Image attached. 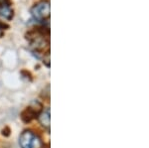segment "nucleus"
Listing matches in <instances>:
<instances>
[{
    "label": "nucleus",
    "mask_w": 149,
    "mask_h": 148,
    "mask_svg": "<svg viewBox=\"0 0 149 148\" xmlns=\"http://www.w3.org/2000/svg\"><path fill=\"white\" fill-rule=\"evenodd\" d=\"M35 138L36 135L31 130H24L19 137V144L21 148H33Z\"/></svg>",
    "instance_id": "nucleus-2"
},
{
    "label": "nucleus",
    "mask_w": 149,
    "mask_h": 148,
    "mask_svg": "<svg viewBox=\"0 0 149 148\" xmlns=\"http://www.w3.org/2000/svg\"><path fill=\"white\" fill-rule=\"evenodd\" d=\"M2 134L4 135V136H9L10 135V129H9V127H5L3 130H2Z\"/></svg>",
    "instance_id": "nucleus-8"
},
{
    "label": "nucleus",
    "mask_w": 149,
    "mask_h": 148,
    "mask_svg": "<svg viewBox=\"0 0 149 148\" xmlns=\"http://www.w3.org/2000/svg\"><path fill=\"white\" fill-rule=\"evenodd\" d=\"M0 15L3 16L7 20H11L13 18V11L10 9V7H3L0 11Z\"/></svg>",
    "instance_id": "nucleus-5"
},
{
    "label": "nucleus",
    "mask_w": 149,
    "mask_h": 148,
    "mask_svg": "<svg viewBox=\"0 0 149 148\" xmlns=\"http://www.w3.org/2000/svg\"><path fill=\"white\" fill-rule=\"evenodd\" d=\"M43 63H44L47 67H50V53H49V52H47V54L44 55V58H43Z\"/></svg>",
    "instance_id": "nucleus-6"
},
{
    "label": "nucleus",
    "mask_w": 149,
    "mask_h": 148,
    "mask_svg": "<svg viewBox=\"0 0 149 148\" xmlns=\"http://www.w3.org/2000/svg\"><path fill=\"white\" fill-rule=\"evenodd\" d=\"M2 35H3V31L0 29V37H2Z\"/></svg>",
    "instance_id": "nucleus-9"
},
{
    "label": "nucleus",
    "mask_w": 149,
    "mask_h": 148,
    "mask_svg": "<svg viewBox=\"0 0 149 148\" xmlns=\"http://www.w3.org/2000/svg\"><path fill=\"white\" fill-rule=\"evenodd\" d=\"M50 115H51V114H50V109L46 108L43 111H41L37 116L40 124L48 131L50 130V124H51V116Z\"/></svg>",
    "instance_id": "nucleus-4"
},
{
    "label": "nucleus",
    "mask_w": 149,
    "mask_h": 148,
    "mask_svg": "<svg viewBox=\"0 0 149 148\" xmlns=\"http://www.w3.org/2000/svg\"><path fill=\"white\" fill-rule=\"evenodd\" d=\"M10 6V0H0V7H9Z\"/></svg>",
    "instance_id": "nucleus-7"
},
{
    "label": "nucleus",
    "mask_w": 149,
    "mask_h": 148,
    "mask_svg": "<svg viewBox=\"0 0 149 148\" xmlns=\"http://www.w3.org/2000/svg\"><path fill=\"white\" fill-rule=\"evenodd\" d=\"M38 114H39V109H36L35 107L29 106L25 110L22 111L20 117L22 119V121H24L25 123L31 122L35 117H37Z\"/></svg>",
    "instance_id": "nucleus-3"
},
{
    "label": "nucleus",
    "mask_w": 149,
    "mask_h": 148,
    "mask_svg": "<svg viewBox=\"0 0 149 148\" xmlns=\"http://www.w3.org/2000/svg\"><path fill=\"white\" fill-rule=\"evenodd\" d=\"M33 17L38 21L48 19L50 16V1L49 0H41L39 3L31 9Z\"/></svg>",
    "instance_id": "nucleus-1"
}]
</instances>
